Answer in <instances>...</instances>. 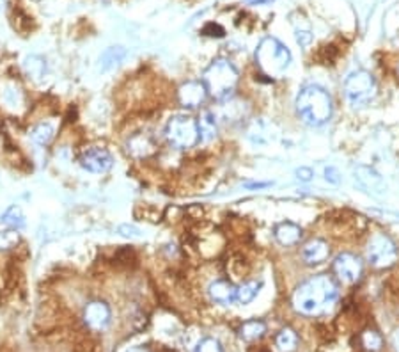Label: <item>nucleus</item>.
I'll use <instances>...</instances> for the list:
<instances>
[{
  "instance_id": "nucleus-37",
  "label": "nucleus",
  "mask_w": 399,
  "mask_h": 352,
  "mask_svg": "<svg viewBox=\"0 0 399 352\" xmlns=\"http://www.w3.org/2000/svg\"><path fill=\"white\" fill-rule=\"evenodd\" d=\"M6 2H8V0H0V9L4 8V6H6Z\"/></svg>"
},
{
  "instance_id": "nucleus-31",
  "label": "nucleus",
  "mask_w": 399,
  "mask_h": 352,
  "mask_svg": "<svg viewBox=\"0 0 399 352\" xmlns=\"http://www.w3.org/2000/svg\"><path fill=\"white\" fill-rule=\"evenodd\" d=\"M325 178H327V182H332V184H339V175L334 168L325 169Z\"/></svg>"
},
{
  "instance_id": "nucleus-15",
  "label": "nucleus",
  "mask_w": 399,
  "mask_h": 352,
  "mask_svg": "<svg viewBox=\"0 0 399 352\" xmlns=\"http://www.w3.org/2000/svg\"><path fill=\"white\" fill-rule=\"evenodd\" d=\"M126 150L133 158H148L156 151V144L151 136L141 132L128 139Z\"/></svg>"
},
{
  "instance_id": "nucleus-36",
  "label": "nucleus",
  "mask_w": 399,
  "mask_h": 352,
  "mask_svg": "<svg viewBox=\"0 0 399 352\" xmlns=\"http://www.w3.org/2000/svg\"><path fill=\"white\" fill-rule=\"evenodd\" d=\"M268 184H251V185H247L249 189H256V187H266Z\"/></svg>"
},
{
  "instance_id": "nucleus-29",
  "label": "nucleus",
  "mask_w": 399,
  "mask_h": 352,
  "mask_svg": "<svg viewBox=\"0 0 399 352\" xmlns=\"http://www.w3.org/2000/svg\"><path fill=\"white\" fill-rule=\"evenodd\" d=\"M203 34H206V36H211V37H215V36L222 37L225 33H224V29L218 25V23H208V25L203 29Z\"/></svg>"
},
{
  "instance_id": "nucleus-8",
  "label": "nucleus",
  "mask_w": 399,
  "mask_h": 352,
  "mask_svg": "<svg viewBox=\"0 0 399 352\" xmlns=\"http://www.w3.org/2000/svg\"><path fill=\"white\" fill-rule=\"evenodd\" d=\"M332 271H334L335 278L343 283L353 285L360 279L364 272V264L359 257L352 253H341L335 257L334 264H332Z\"/></svg>"
},
{
  "instance_id": "nucleus-24",
  "label": "nucleus",
  "mask_w": 399,
  "mask_h": 352,
  "mask_svg": "<svg viewBox=\"0 0 399 352\" xmlns=\"http://www.w3.org/2000/svg\"><path fill=\"white\" fill-rule=\"evenodd\" d=\"M360 341H362V347L369 352H378L383 347V338L374 329L364 331V333L360 334Z\"/></svg>"
},
{
  "instance_id": "nucleus-35",
  "label": "nucleus",
  "mask_w": 399,
  "mask_h": 352,
  "mask_svg": "<svg viewBox=\"0 0 399 352\" xmlns=\"http://www.w3.org/2000/svg\"><path fill=\"white\" fill-rule=\"evenodd\" d=\"M394 344H395V347H398V351H399V329L394 333Z\"/></svg>"
},
{
  "instance_id": "nucleus-2",
  "label": "nucleus",
  "mask_w": 399,
  "mask_h": 352,
  "mask_svg": "<svg viewBox=\"0 0 399 352\" xmlns=\"http://www.w3.org/2000/svg\"><path fill=\"white\" fill-rule=\"evenodd\" d=\"M297 114L307 127H323L330 122L334 112V102L332 96L319 86H305L300 89L294 100Z\"/></svg>"
},
{
  "instance_id": "nucleus-19",
  "label": "nucleus",
  "mask_w": 399,
  "mask_h": 352,
  "mask_svg": "<svg viewBox=\"0 0 399 352\" xmlns=\"http://www.w3.org/2000/svg\"><path fill=\"white\" fill-rule=\"evenodd\" d=\"M265 333H266V324L263 322V320H258V319L247 320V322L242 324L238 329L239 338H242L244 341H256V340H259V338H261Z\"/></svg>"
},
{
  "instance_id": "nucleus-38",
  "label": "nucleus",
  "mask_w": 399,
  "mask_h": 352,
  "mask_svg": "<svg viewBox=\"0 0 399 352\" xmlns=\"http://www.w3.org/2000/svg\"><path fill=\"white\" fill-rule=\"evenodd\" d=\"M162 352H176V351H162Z\"/></svg>"
},
{
  "instance_id": "nucleus-1",
  "label": "nucleus",
  "mask_w": 399,
  "mask_h": 352,
  "mask_svg": "<svg viewBox=\"0 0 399 352\" xmlns=\"http://www.w3.org/2000/svg\"><path fill=\"white\" fill-rule=\"evenodd\" d=\"M339 298V285L332 276L318 274L305 279L293 293V306L302 315H321Z\"/></svg>"
},
{
  "instance_id": "nucleus-7",
  "label": "nucleus",
  "mask_w": 399,
  "mask_h": 352,
  "mask_svg": "<svg viewBox=\"0 0 399 352\" xmlns=\"http://www.w3.org/2000/svg\"><path fill=\"white\" fill-rule=\"evenodd\" d=\"M366 258L374 269H388L398 260V247L394 240L385 233H376L369 240L366 250Z\"/></svg>"
},
{
  "instance_id": "nucleus-17",
  "label": "nucleus",
  "mask_w": 399,
  "mask_h": 352,
  "mask_svg": "<svg viewBox=\"0 0 399 352\" xmlns=\"http://www.w3.org/2000/svg\"><path fill=\"white\" fill-rule=\"evenodd\" d=\"M197 125H199V134H201V143H210L211 139L217 137V117L211 110H203L197 119Z\"/></svg>"
},
{
  "instance_id": "nucleus-28",
  "label": "nucleus",
  "mask_w": 399,
  "mask_h": 352,
  "mask_svg": "<svg viewBox=\"0 0 399 352\" xmlns=\"http://www.w3.org/2000/svg\"><path fill=\"white\" fill-rule=\"evenodd\" d=\"M117 233L121 237H126V239H141V230L135 224H121L117 228Z\"/></svg>"
},
{
  "instance_id": "nucleus-20",
  "label": "nucleus",
  "mask_w": 399,
  "mask_h": 352,
  "mask_svg": "<svg viewBox=\"0 0 399 352\" xmlns=\"http://www.w3.org/2000/svg\"><path fill=\"white\" fill-rule=\"evenodd\" d=\"M259 290H261V281L251 279V281L242 283L239 286H236V301L239 305H249V303H252L258 298Z\"/></svg>"
},
{
  "instance_id": "nucleus-30",
  "label": "nucleus",
  "mask_w": 399,
  "mask_h": 352,
  "mask_svg": "<svg viewBox=\"0 0 399 352\" xmlns=\"http://www.w3.org/2000/svg\"><path fill=\"white\" fill-rule=\"evenodd\" d=\"M311 40H312L311 33H304V30H298L297 33V41H298V45H302V47H305V45L311 43Z\"/></svg>"
},
{
  "instance_id": "nucleus-10",
  "label": "nucleus",
  "mask_w": 399,
  "mask_h": 352,
  "mask_svg": "<svg viewBox=\"0 0 399 352\" xmlns=\"http://www.w3.org/2000/svg\"><path fill=\"white\" fill-rule=\"evenodd\" d=\"M208 98V91L204 88L203 81H190L179 86L178 89V102L185 109H197L203 105Z\"/></svg>"
},
{
  "instance_id": "nucleus-14",
  "label": "nucleus",
  "mask_w": 399,
  "mask_h": 352,
  "mask_svg": "<svg viewBox=\"0 0 399 352\" xmlns=\"http://www.w3.org/2000/svg\"><path fill=\"white\" fill-rule=\"evenodd\" d=\"M208 295L217 305H232L236 301V286L227 279H217L208 286Z\"/></svg>"
},
{
  "instance_id": "nucleus-5",
  "label": "nucleus",
  "mask_w": 399,
  "mask_h": 352,
  "mask_svg": "<svg viewBox=\"0 0 399 352\" xmlns=\"http://www.w3.org/2000/svg\"><path fill=\"white\" fill-rule=\"evenodd\" d=\"M165 139L172 148L189 150L201 143V134L197 119L190 114H176L167 122L165 127Z\"/></svg>"
},
{
  "instance_id": "nucleus-3",
  "label": "nucleus",
  "mask_w": 399,
  "mask_h": 352,
  "mask_svg": "<svg viewBox=\"0 0 399 352\" xmlns=\"http://www.w3.org/2000/svg\"><path fill=\"white\" fill-rule=\"evenodd\" d=\"M239 75L238 70L229 63L227 59H217L203 74V84L206 88L208 96L217 102H227L236 91Z\"/></svg>"
},
{
  "instance_id": "nucleus-16",
  "label": "nucleus",
  "mask_w": 399,
  "mask_h": 352,
  "mask_svg": "<svg viewBox=\"0 0 399 352\" xmlns=\"http://www.w3.org/2000/svg\"><path fill=\"white\" fill-rule=\"evenodd\" d=\"M273 237L277 242L284 247L297 246L302 239V228L298 224L291 223V221H284V223L277 224L273 230Z\"/></svg>"
},
{
  "instance_id": "nucleus-32",
  "label": "nucleus",
  "mask_w": 399,
  "mask_h": 352,
  "mask_svg": "<svg viewBox=\"0 0 399 352\" xmlns=\"http://www.w3.org/2000/svg\"><path fill=\"white\" fill-rule=\"evenodd\" d=\"M297 175L302 182H309L312 178V171L309 168H300L297 171Z\"/></svg>"
},
{
  "instance_id": "nucleus-23",
  "label": "nucleus",
  "mask_w": 399,
  "mask_h": 352,
  "mask_svg": "<svg viewBox=\"0 0 399 352\" xmlns=\"http://www.w3.org/2000/svg\"><path fill=\"white\" fill-rule=\"evenodd\" d=\"M54 136L55 130L50 123H40V125H36L30 130V139L36 144H40V146H48L54 141Z\"/></svg>"
},
{
  "instance_id": "nucleus-39",
  "label": "nucleus",
  "mask_w": 399,
  "mask_h": 352,
  "mask_svg": "<svg viewBox=\"0 0 399 352\" xmlns=\"http://www.w3.org/2000/svg\"><path fill=\"white\" fill-rule=\"evenodd\" d=\"M103 2H107V0H103Z\"/></svg>"
},
{
  "instance_id": "nucleus-11",
  "label": "nucleus",
  "mask_w": 399,
  "mask_h": 352,
  "mask_svg": "<svg viewBox=\"0 0 399 352\" xmlns=\"http://www.w3.org/2000/svg\"><path fill=\"white\" fill-rule=\"evenodd\" d=\"M110 308L103 301H93L84 310V322L93 331H105L110 324Z\"/></svg>"
},
{
  "instance_id": "nucleus-9",
  "label": "nucleus",
  "mask_w": 399,
  "mask_h": 352,
  "mask_svg": "<svg viewBox=\"0 0 399 352\" xmlns=\"http://www.w3.org/2000/svg\"><path fill=\"white\" fill-rule=\"evenodd\" d=\"M80 165L93 175H103L114 164V158L105 148H89L80 155Z\"/></svg>"
},
{
  "instance_id": "nucleus-6",
  "label": "nucleus",
  "mask_w": 399,
  "mask_h": 352,
  "mask_svg": "<svg viewBox=\"0 0 399 352\" xmlns=\"http://www.w3.org/2000/svg\"><path fill=\"white\" fill-rule=\"evenodd\" d=\"M378 91L376 81L373 75L366 70H357L350 74L345 81V95L350 105L355 109L369 105L374 100Z\"/></svg>"
},
{
  "instance_id": "nucleus-4",
  "label": "nucleus",
  "mask_w": 399,
  "mask_h": 352,
  "mask_svg": "<svg viewBox=\"0 0 399 352\" xmlns=\"http://www.w3.org/2000/svg\"><path fill=\"white\" fill-rule=\"evenodd\" d=\"M256 64L265 77L279 78L291 64V52L275 37H265L256 48Z\"/></svg>"
},
{
  "instance_id": "nucleus-26",
  "label": "nucleus",
  "mask_w": 399,
  "mask_h": 352,
  "mask_svg": "<svg viewBox=\"0 0 399 352\" xmlns=\"http://www.w3.org/2000/svg\"><path fill=\"white\" fill-rule=\"evenodd\" d=\"M20 233L18 230H6L0 231V250H13L18 246Z\"/></svg>"
},
{
  "instance_id": "nucleus-25",
  "label": "nucleus",
  "mask_w": 399,
  "mask_h": 352,
  "mask_svg": "<svg viewBox=\"0 0 399 352\" xmlns=\"http://www.w3.org/2000/svg\"><path fill=\"white\" fill-rule=\"evenodd\" d=\"M2 223L11 228V230H22V228L25 226V217H23L22 210H20L18 206H11V209L2 216Z\"/></svg>"
},
{
  "instance_id": "nucleus-18",
  "label": "nucleus",
  "mask_w": 399,
  "mask_h": 352,
  "mask_svg": "<svg viewBox=\"0 0 399 352\" xmlns=\"http://www.w3.org/2000/svg\"><path fill=\"white\" fill-rule=\"evenodd\" d=\"M23 71L30 81L41 82L44 78V74H47V61L40 55H29L23 61Z\"/></svg>"
},
{
  "instance_id": "nucleus-27",
  "label": "nucleus",
  "mask_w": 399,
  "mask_h": 352,
  "mask_svg": "<svg viewBox=\"0 0 399 352\" xmlns=\"http://www.w3.org/2000/svg\"><path fill=\"white\" fill-rule=\"evenodd\" d=\"M193 352H222V345L218 340L208 336L199 340V344L196 345V351Z\"/></svg>"
},
{
  "instance_id": "nucleus-12",
  "label": "nucleus",
  "mask_w": 399,
  "mask_h": 352,
  "mask_svg": "<svg viewBox=\"0 0 399 352\" xmlns=\"http://www.w3.org/2000/svg\"><path fill=\"white\" fill-rule=\"evenodd\" d=\"M353 172H355V182L364 189V191L376 196H381L385 191H387V184H385V180L376 171H374L373 168H367V165H357Z\"/></svg>"
},
{
  "instance_id": "nucleus-13",
  "label": "nucleus",
  "mask_w": 399,
  "mask_h": 352,
  "mask_svg": "<svg viewBox=\"0 0 399 352\" xmlns=\"http://www.w3.org/2000/svg\"><path fill=\"white\" fill-rule=\"evenodd\" d=\"M330 254V246L323 239H311L302 247V260L307 265L323 264Z\"/></svg>"
},
{
  "instance_id": "nucleus-34",
  "label": "nucleus",
  "mask_w": 399,
  "mask_h": 352,
  "mask_svg": "<svg viewBox=\"0 0 399 352\" xmlns=\"http://www.w3.org/2000/svg\"><path fill=\"white\" fill-rule=\"evenodd\" d=\"M128 352H149L148 348H144V347H135V348H130Z\"/></svg>"
},
{
  "instance_id": "nucleus-21",
  "label": "nucleus",
  "mask_w": 399,
  "mask_h": 352,
  "mask_svg": "<svg viewBox=\"0 0 399 352\" xmlns=\"http://www.w3.org/2000/svg\"><path fill=\"white\" fill-rule=\"evenodd\" d=\"M124 55H126V50L123 47H110L105 54L102 55L100 59V68L102 71H110L114 70L116 66H119V63H123Z\"/></svg>"
},
{
  "instance_id": "nucleus-22",
  "label": "nucleus",
  "mask_w": 399,
  "mask_h": 352,
  "mask_svg": "<svg viewBox=\"0 0 399 352\" xmlns=\"http://www.w3.org/2000/svg\"><path fill=\"white\" fill-rule=\"evenodd\" d=\"M275 345L280 352H294L298 347V336L291 327H284L275 338Z\"/></svg>"
},
{
  "instance_id": "nucleus-33",
  "label": "nucleus",
  "mask_w": 399,
  "mask_h": 352,
  "mask_svg": "<svg viewBox=\"0 0 399 352\" xmlns=\"http://www.w3.org/2000/svg\"><path fill=\"white\" fill-rule=\"evenodd\" d=\"M244 2L249 6H263V4H270L272 0H244Z\"/></svg>"
}]
</instances>
